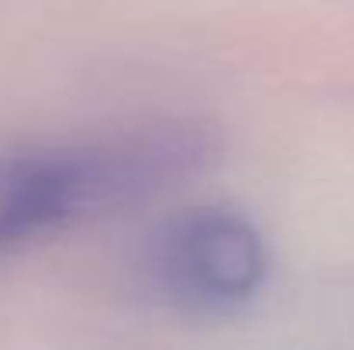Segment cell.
<instances>
[{
    "label": "cell",
    "mask_w": 354,
    "mask_h": 350,
    "mask_svg": "<svg viewBox=\"0 0 354 350\" xmlns=\"http://www.w3.org/2000/svg\"><path fill=\"white\" fill-rule=\"evenodd\" d=\"M258 227L224 206H193L158 224L141 254L151 295L186 313H231L265 282Z\"/></svg>",
    "instance_id": "2"
},
{
    "label": "cell",
    "mask_w": 354,
    "mask_h": 350,
    "mask_svg": "<svg viewBox=\"0 0 354 350\" xmlns=\"http://www.w3.org/2000/svg\"><path fill=\"white\" fill-rule=\"evenodd\" d=\"M214 151L200 124H151L73 144L0 155V257L80 217L148 200L200 172Z\"/></svg>",
    "instance_id": "1"
}]
</instances>
